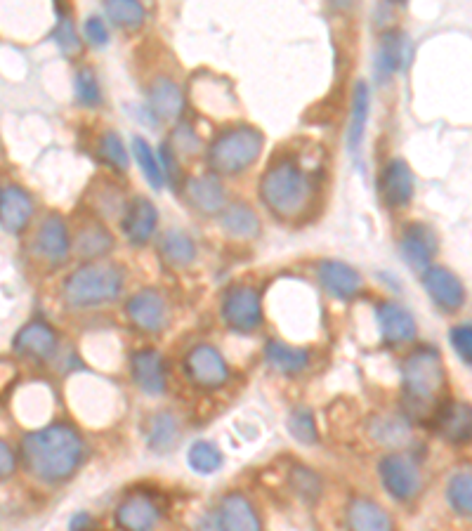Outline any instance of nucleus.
I'll return each mask as SVG.
<instances>
[{
  "label": "nucleus",
  "mask_w": 472,
  "mask_h": 531,
  "mask_svg": "<svg viewBox=\"0 0 472 531\" xmlns=\"http://www.w3.org/2000/svg\"><path fill=\"white\" fill-rule=\"evenodd\" d=\"M321 170L305 166L298 154H281L272 159L260 180L265 206L281 220H300L312 211L319 194Z\"/></svg>",
  "instance_id": "obj_1"
},
{
  "label": "nucleus",
  "mask_w": 472,
  "mask_h": 531,
  "mask_svg": "<svg viewBox=\"0 0 472 531\" xmlns=\"http://www.w3.org/2000/svg\"><path fill=\"white\" fill-rule=\"evenodd\" d=\"M22 456L38 480L62 482L74 475L83 461V439L71 425L57 423L26 432Z\"/></svg>",
  "instance_id": "obj_2"
},
{
  "label": "nucleus",
  "mask_w": 472,
  "mask_h": 531,
  "mask_svg": "<svg viewBox=\"0 0 472 531\" xmlns=\"http://www.w3.org/2000/svg\"><path fill=\"white\" fill-rule=\"evenodd\" d=\"M404 397L409 404V413L418 418L435 421L439 411V399L447 390V369L435 347H418L402 364Z\"/></svg>",
  "instance_id": "obj_3"
},
{
  "label": "nucleus",
  "mask_w": 472,
  "mask_h": 531,
  "mask_svg": "<svg viewBox=\"0 0 472 531\" xmlns=\"http://www.w3.org/2000/svg\"><path fill=\"white\" fill-rule=\"evenodd\" d=\"M123 291V272L118 265H83L64 281V300L76 310L100 307L116 300Z\"/></svg>",
  "instance_id": "obj_4"
},
{
  "label": "nucleus",
  "mask_w": 472,
  "mask_h": 531,
  "mask_svg": "<svg viewBox=\"0 0 472 531\" xmlns=\"http://www.w3.org/2000/svg\"><path fill=\"white\" fill-rule=\"evenodd\" d=\"M265 137L253 126L225 130L208 149V166L218 175H239L258 161Z\"/></svg>",
  "instance_id": "obj_5"
},
{
  "label": "nucleus",
  "mask_w": 472,
  "mask_h": 531,
  "mask_svg": "<svg viewBox=\"0 0 472 531\" xmlns=\"http://www.w3.org/2000/svg\"><path fill=\"white\" fill-rule=\"evenodd\" d=\"M222 317L229 329L251 333L262 324L260 293L251 286H232L222 298Z\"/></svg>",
  "instance_id": "obj_6"
},
{
  "label": "nucleus",
  "mask_w": 472,
  "mask_h": 531,
  "mask_svg": "<svg viewBox=\"0 0 472 531\" xmlns=\"http://www.w3.org/2000/svg\"><path fill=\"white\" fill-rule=\"evenodd\" d=\"M378 475L385 491L397 501H411L421 489V470L413 458L390 454L378 463Z\"/></svg>",
  "instance_id": "obj_7"
},
{
  "label": "nucleus",
  "mask_w": 472,
  "mask_h": 531,
  "mask_svg": "<svg viewBox=\"0 0 472 531\" xmlns=\"http://www.w3.org/2000/svg\"><path fill=\"white\" fill-rule=\"evenodd\" d=\"M185 369L189 380L206 390H218L229 380V366L225 357L211 345H196L187 354Z\"/></svg>",
  "instance_id": "obj_8"
},
{
  "label": "nucleus",
  "mask_w": 472,
  "mask_h": 531,
  "mask_svg": "<svg viewBox=\"0 0 472 531\" xmlns=\"http://www.w3.org/2000/svg\"><path fill=\"white\" fill-rule=\"evenodd\" d=\"M423 286L439 310L458 312L465 305V286L447 267L430 265L423 272Z\"/></svg>",
  "instance_id": "obj_9"
},
{
  "label": "nucleus",
  "mask_w": 472,
  "mask_h": 531,
  "mask_svg": "<svg viewBox=\"0 0 472 531\" xmlns=\"http://www.w3.org/2000/svg\"><path fill=\"white\" fill-rule=\"evenodd\" d=\"M126 312L130 321H133L140 331L156 333L166 329L168 324V303L159 291H154V288L137 291L133 298L128 300Z\"/></svg>",
  "instance_id": "obj_10"
},
{
  "label": "nucleus",
  "mask_w": 472,
  "mask_h": 531,
  "mask_svg": "<svg viewBox=\"0 0 472 531\" xmlns=\"http://www.w3.org/2000/svg\"><path fill=\"white\" fill-rule=\"evenodd\" d=\"M409 64V38L402 31L392 29L385 31L380 38L376 59H373V74L376 81L383 83L397 74L399 69H404Z\"/></svg>",
  "instance_id": "obj_11"
},
{
  "label": "nucleus",
  "mask_w": 472,
  "mask_h": 531,
  "mask_svg": "<svg viewBox=\"0 0 472 531\" xmlns=\"http://www.w3.org/2000/svg\"><path fill=\"white\" fill-rule=\"evenodd\" d=\"M437 234L435 229L423 225V222H411L404 227L402 234V255L413 270L425 272L430 267V260L437 253Z\"/></svg>",
  "instance_id": "obj_12"
},
{
  "label": "nucleus",
  "mask_w": 472,
  "mask_h": 531,
  "mask_svg": "<svg viewBox=\"0 0 472 531\" xmlns=\"http://www.w3.org/2000/svg\"><path fill=\"white\" fill-rule=\"evenodd\" d=\"M130 371H133L135 385L147 395L159 397L166 392V366L159 350L144 347L130 357Z\"/></svg>",
  "instance_id": "obj_13"
},
{
  "label": "nucleus",
  "mask_w": 472,
  "mask_h": 531,
  "mask_svg": "<svg viewBox=\"0 0 472 531\" xmlns=\"http://www.w3.org/2000/svg\"><path fill=\"white\" fill-rule=\"evenodd\" d=\"M161 520V510L147 494H130L116 508V522L123 531H154Z\"/></svg>",
  "instance_id": "obj_14"
},
{
  "label": "nucleus",
  "mask_w": 472,
  "mask_h": 531,
  "mask_svg": "<svg viewBox=\"0 0 472 531\" xmlns=\"http://www.w3.org/2000/svg\"><path fill=\"white\" fill-rule=\"evenodd\" d=\"M319 281L326 288V293L338 300H352L362 291V274L347 262L324 260L319 265Z\"/></svg>",
  "instance_id": "obj_15"
},
{
  "label": "nucleus",
  "mask_w": 472,
  "mask_h": 531,
  "mask_svg": "<svg viewBox=\"0 0 472 531\" xmlns=\"http://www.w3.org/2000/svg\"><path fill=\"white\" fill-rule=\"evenodd\" d=\"M378 319V329L383 333L385 343L390 345H402V343H411L416 338L418 326L413 314L402 307L399 303H383L378 307L376 312Z\"/></svg>",
  "instance_id": "obj_16"
},
{
  "label": "nucleus",
  "mask_w": 472,
  "mask_h": 531,
  "mask_svg": "<svg viewBox=\"0 0 472 531\" xmlns=\"http://www.w3.org/2000/svg\"><path fill=\"white\" fill-rule=\"evenodd\" d=\"M156 222H159V213H156L154 203L144 196H135L126 208V215H123V232H126L130 244L142 246L154 236Z\"/></svg>",
  "instance_id": "obj_17"
},
{
  "label": "nucleus",
  "mask_w": 472,
  "mask_h": 531,
  "mask_svg": "<svg viewBox=\"0 0 472 531\" xmlns=\"http://www.w3.org/2000/svg\"><path fill=\"white\" fill-rule=\"evenodd\" d=\"M15 350L24 357L48 362L57 352V333L43 321H31L15 336Z\"/></svg>",
  "instance_id": "obj_18"
},
{
  "label": "nucleus",
  "mask_w": 472,
  "mask_h": 531,
  "mask_svg": "<svg viewBox=\"0 0 472 531\" xmlns=\"http://www.w3.org/2000/svg\"><path fill=\"white\" fill-rule=\"evenodd\" d=\"M218 522L222 531H262L260 517L253 503L244 494H227L218 510Z\"/></svg>",
  "instance_id": "obj_19"
},
{
  "label": "nucleus",
  "mask_w": 472,
  "mask_h": 531,
  "mask_svg": "<svg viewBox=\"0 0 472 531\" xmlns=\"http://www.w3.org/2000/svg\"><path fill=\"white\" fill-rule=\"evenodd\" d=\"M380 192L392 208H402L413 199V173L409 163L402 159L390 161L380 175Z\"/></svg>",
  "instance_id": "obj_20"
},
{
  "label": "nucleus",
  "mask_w": 472,
  "mask_h": 531,
  "mask_svg": "<svg viewBox=\"0 0 472 531\" xmlns=\"http://www.w3.org/2000/svg\"><path fill=\"white\" fill-rule=\"evenodd\" d=\"M34 215V201L22 187H8L0 192V225L8 232H22Z\"/></svg>",
  "instance_id": "obj_21"
},
{
  "label": "nucleus",
  "mask_w": 472,
  "mask_h": 531,
  "mask_svg": "<svg viewBox=\"0 0 472 531\" xmlns=\"http://www.w3.org/2000/svg\"><path fill=\"white\" fill-rule=\"evenodd\" d=\"M437 430L442 432V437L451 444H463L470 439V404L465 402H449L439 406L435 421Z\"/></svg>",
  "instance_id": "obj_22"
},
{
  "label": "nucleus",
  "mask_w": 472,
  "mask_h": 531,
  "mask_svg": "<svg viewBox=\"0 0 472 531\" xmlns=\"http://www.w3.org/2000/svg\"><path fill=\"white\" fill-rule=\"evenodd\" d=\"M36 246L45 258L52 262L64 260L69 255V232H67V222H64L59 215H48L43 220L41 229H38L36 236Z\"/></svg>",
  "instance_id": "obj_23"
},
{
  "label": "nucleus",
  "mask_w": 472,
  "mask_h": 531,
  "mask_svg": "<svg viewBox=\"0 0 472 531\" xmlns=\"http://www.w3.org/2000/svg\"><path fill=\"white\" fill-rule=\"evenodd\" d=\"M149 109L161 121H175L185 109V95L170 78H156L149 90Z\"/></svg>",
  "instance_id": "obj_24"
},
{
  "label": "nucleus",
  "mask_w": 472,
  "mask_h": 531,
  "mask_svg": "<svg viewBox=\"0 0 472 531\" xmlns=\"http://www.w3.org/2000/svg\"><path fill=\"white\" fill-rule=\"evenodd\" d=\"M347 524L352 531H392L390 515L371 498H354L347 508Z\"/></svg>",
  "instance_id": "obj_25"
},
{
  "label": "nucleus",
  "mask_w": 472,
  "mask_h": 531,
  "mask_svg": "<svg viewBox=\"0 0 472 531\" xmlns=\"http://www.w3.org/2000/svg\"><path fill=\"white\" fill-rule=\"evenodd\" d=\"M265 362L270 364L274 371L286 373V376H295V373L305 371L307 366H310V352L303 350V347L281 343V340H267Z\"/></svg>",
  "instance_id": "obj_26"
},
{
  "label": "nucleus",
  "mask_w": 472,
  "mask_h": 531,
  "mask_svg": "<svg viewBox=\"0 0 472 531\" xmlns=\"http://www.w3.org/2000/svg\"><path fill=\"white\" fill-rule=\"evenodd\" d=\"M187 194L194 206L206 215L220 213L225 208V187L220 185V180L215 175L192 177L187 182Z\"/></svg>",
  "instance_id": "obj_27"
},
{
  "label": "nucleus",
  "mask_w": 472,
  "mask_h": 531,
  "mask_svg": "<svg viewBox=\"0 0 472 531\" xmlns=\"http://www.w3.org/2000/svg\"><path fill=\"white\" fill-rule=\"evenodd\" d=\"M369 85L357 83L352 97V111H350V123H347V149L352 156L359 154L364 142L366 123H369Z\"/></svg>",
  "instance_id": "obj_28"
},
{
  "label": "nucleus",
  "mask_w": 472,
  "mask_h": 531,
  "mask_svg": "<svg viewBox=\"0 0 472 531\" xmlns=\"http://www.w3.org/2000/svg\"><path fill=\"white\" fill-rule=\"evenodd\" d=\"M371 437L388 449H402L411 442V428L402 416H376L369 425Z\"/></svg>",
  "instance_id": "obj_29"
},
{
  "label": "nucleus",
  "mask_w": 472,
  "mask_h": 531,
  "mask_svg": "<svg viewBox=\"0 0 472 531\" xmlns=\"http://www.w3.org/2000/svg\"><path fill=\"white\" fill-rule=\"evenodd\" d=\"M161 255L168 265L173 267H187L196 258V244L194 239L180 229H170L161 236Z\"/></svg>",
  "instance_id": "obj_30"
},
{
  "label": "nucleus",
  "mask_w": 472,
  "mask_h": 531,
  "mask_svg": "<svg viewBox=\"0 0 472 531\" xmlns=\"http://www.w3.org/2000/svg\"><path fill=\"white\" fill-rule=\"evenodd\" d=\"M222 229L234 239H253L260 232V220L246 203H234L222 213Z\"/></svg>",
  "instance_id": "obj_31"
},
{
  "label": "nucleus",
  "mask_w": 472,
  "mask_h": 531,
  "mask_svg": "<svg viewBox=\"0 0 472 531\" xmlns=\"http://www.w3.org/2000/svg\"><path fill=\"white\" fill-rule=\"evenodd\" d=\"M76 248L78 255H83V258H100V255L109 253L114 248V236L107 232V227L95 222V225L81 229V234L76 239Z\"/></svg>",
  "instance_id": "obj_32"
},
{
  "label": "nucleus",
  "mask_w": 472,
  "mask_h": 531,
  "mask_svg": "<svg viewBox=\"0 0 472 531\" xmlns=\"http://www.w3.org/2000/svg\"><path fill=\"white\" fill-rule=\"evenodd\" d=\"M175 437H177L175 418L170 416V413H156L147 430L149 449L156 451V454H166V451H170V447L175 444Z\"/></svg>",
  "instance_id": "obj_33"
},
{
  "label": "nucleus",
  "mask_w": 472,
  "mask_h": 531,
  "mask_svg": "<svg viewBox=\"0 0 472 531\" xmlns=\"http://www.w3.org/2000/svg\"><path fill=\"white\" fill-rule=\"evenodd\" d=\"M133 154L137 159V166H140L142 175L147 177V182L152 185L154 189H161L166 185V175H163V168H161V161L156 159L154 149L149 147L147 140H142V137H135L133 140Z\"/></svg>",
  "instance_id": "obj_34"
},
{
  "label": "nucleus",
  "mask_w": 472,
  "mask_h": 531,
  "mask_svg": "<svg viewBox=\"0 0 472 531\" xmlns=\"http://www.w3.org/2000/svg\"><path fill=\"white\" fill-rule=\"evenodd\" d=\"M104 12H107L111 22L116 26H123V29H137L147 19V10L140 3H135V0H109L104 5Z\"/></svg>",
  "instance_id": "obj_35"
},
{
  "label": "nucleus",
  "mask_w": 472,
  "mask_h": 531,
  "mask_svg": "<svg viewBox=\"0 0 472 531\" xmlns=\"http://www.w3.org/2000/svg\"><path fill=\"white\" fill-rule=\"evenodd\" d=\"M189 468L199 475H213L215 470L222 468V451L211 442H194L187 451Z\"/></svg>",
  "instance_id": "obj_36"
},
{
  "label": "nucleus",
  "mask_w": 472,
  "mask_h": 531,
  "mask_svg": "<svg viewBox=\"0 0 472 531\" xmlns=\"http://www.w3.org/2000/svg\"><path fill=\"white\" fill-rule=\"evenodd\" d=\"M447 501L456 515L470 517L472 513V477L470 472H456L447 484Z\"/></svg>",
  "instance_id": "obj_37"
},
{
  "label": "nucleus",
  "mask_w": 472,
  "mask_h": 531,
  "mask_svg": "<svg viewBox=\"0 0 472 531\" xmlns=\"http://www.w3.org/2000/svg\"><path fill=\"white\" fill-rule=\"evenodd\" d=\"M288 432L295 437V442L300 444H317L319 432L314 413L310 409H295L288 418Z\"/></svg>",
  "instance_id": "obj_38"
},
{
  "label": "nucleus",
  "mask_w": 472,
  "mask_h": 531,
  "mask_svg": "<svg viewBox=\"0 0 472 531\" xmlns=\"http://www.w3.org/2000/svg\"><path fill=\"white\" fill-rule=\"evenodd\" d=\"M291 487L295 491V496H300L303 501L307 503H314L321 494V480L317 472H312L310 468H303V465H298V468L291 470Z\"/></svg>",
  "instance_id": "obj_39"
},
{
  "label": "nucleus",
  "mask_w": 472,
  "mask_h": 531,
  "mask_svg": "<svg viewBox=\"0 0 472 531\" xmlns=\"http://www.w3.org/2000/svg\"><path fill=\"white\" fill-rule=\"evenodd\" d=\"M76 97L83 107H97L102 102V90L93 69H81L76 74Z\"/></svg>",
  "instance_id": "obj_40"
},
{
  "label": "nucleus",
  "mask_w": 472,
  "mask_h": 531,
  "mask_svg": "<svg viewBox=\"0 0 472 531\" xmlns=\"http://www.w3.org/2000/svg\"><path fill=\"white\" fill-rule=\"evenodd\" d=\"M52 38H55V43L59 45V50H62L67 57L81 55L83 43H81V38H78L74 24H71L69 17H59L57 29L52 31Z\"/></svg>",
  "instance_id": "obj_41"
},
{
  "label": "nucleus",
  "mask_w": 472,
  "mask_h": 531,
  "mask_svg": "<svg viewBox=\"0 0 472 531\" xmlns=\"http://www.w3.org/2000/svg\"><path fill=\"white\" fill-rule=\"evenodd\" d=\"M100 154H102V159L109 161L114 168H118V170L128 168V152H126V147H123L121 137H118L116 133H104L102 135Z\"/></svg>",
  "instance_id": "obj_42"
},
{
  "label": "nucleus",
  "mask_w": 472,
  "mask_h": 531,
  "mask_svg": "<svg viewBox=\"0 0 472 531\" xmlns=\"http://www.w3.org/2000/svg\"><path fill=\"white\" fill-rule=\"evenodd\" d=\"M451 347H454L458 357L465 366L472 364V326L470 324H458L449 333Z\"/></svg>",
  "instance_id": "obj_43"
},
{
  "label": "nucleus",
  "mask_w": 472,
  "mask_h": 531,
  "mask_svg": "<svg viewBox=\"0 0 472 531\" xmlns=\"http://www.w3.org/2000/svg\"><path fill=\"white\" fill-rule=\"evenodd\" d=\"M85 38H88V43L95 45V48H102V45L109 43V31L100 17L85 19Z\"/></svg>",
  "instance_id": "obj_44"
},
{
  "label": "nucleus",
  "mask_w": 472,
  "mask_h": 531,
  "mask_svg": "<svg viewBox=\"0 0 472 531\" xmlns=\"http://www.w3.org/2000/svg\"><path fill=\"white\" fill-rule=\"evenodd\" d=\"M12 472H15V454H12V449L0 439V480L10 477Z\"/></svg>",
  "instance_id": "obj_45"
},
{
  "label": "nucleus",
  "mask_w": 472,
  "mask_h": 531,
  "mask_svg": "<svg viewBox=\"0 0 472 531\" xmlns=\"http://www.w3.org/2000/svg\"><path fill=\"white\" fill-rule=\"evenodd\" d=\"M69 531H95V520L88 513H76L69 522Z\"/></svg>",
  "instance_id": "obj_46"
},
{
  "label": "nucleus",
  "mask_w": 472,
  "mask_h": 531,
  "mask_svg": "<svg viewBox=\"0 0 472 531\" xmlns=\"http://www.w3.org/2000/svg\"><path fill=\"white\" fill-rule=\"evenodd\" d=\"M199 531H222L220 522H218V515H206V517H203V520L199 522Z\"/></svg>",
  "instance_id": "obj_47"
}]
</instances>
